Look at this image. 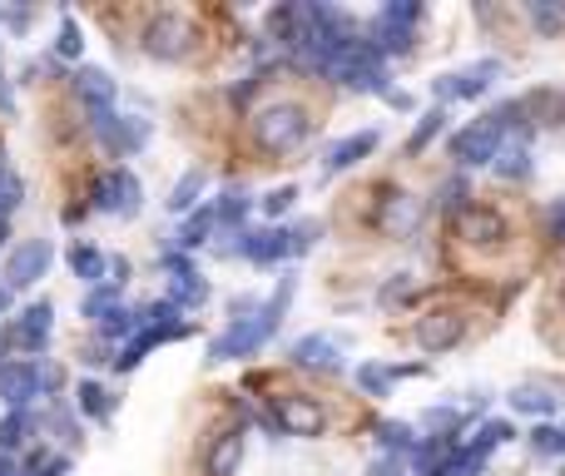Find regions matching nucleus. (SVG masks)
<instances>
[{"label": "nucleus", "mask_w": 565, "mask_h": 476, "mask_svg": "<svg viewBox=\"0 0 565 476\" xmlns=\"http://www.w3.org/2000/svg\"><path fill=\"white\" fill-rule=\"evenodd\" d=\"M254 139H258V149H268V155H292L298 145L312 139V115L302 105H292V99L264 105L254 115Z\"/></svg>", "instance_id": "obj_1"}, {"label": "nucleus", "mask_w": 565, "mask_h": 476, "mask_svg": "<svg viewBox=\"0 0 565 476\" xmlns=\"http://www.w3.org/2000/svg\"><path fill=\"white\" fill-rule=\"evenodd\" d=\"M278 322L274 313H258V318H234L224 332H218L214 342H209V362H238V358H254L264 342H274V332H278Z\"/></svg>", "instance_id": "obj_2"}, {"label": "nucleus", "mask_w": 565, "mask_h": 476, "mask_svg": "<svg viewBox=\"0 0 565 476\" xmlns=\"http://www.w3.org/2000/svg\"><path fill=\"white\" fill-rule=\"evenodd\" d=\"M199 30L189 15H179V10H159L154 20L145 25V55L154 60H184L189 50H194Z\"/></svg>", "instance_id": "obj_3"}, {"label": "nucleus", "mask_w": 565, "mask_h": 476, "mask_svg": "<svg viewBox=\"0 0 565 476\" xmlns=\"http://www.w3.org/2000/svg\"><path fill=\"white\" fill-rule=\"evenodd\" d=\"M89 204L99 214H119V219H135L139 204H145V184H139L129 169H105V174L89 184Z\"/></svg>", "instance_id": "obj_4"}, {"label": "nucleus", "mask_w": 565, "mask_h": 476, "mask_svg": "<svg viewBox=\"0 0 565 476\" xmlns=\"http://www.w3.org/2000/svg\"><path fill=\"white\" fill-rule=\"evenodd\" d=\"M89 129H95L115 155H139V149L149 145L145 119H125V115H115V109H95V115H89Z\"/></svg>", "instance_id": "obj_5"}, {"label": "nucleus", "mask_w": 565, "mask_h": 476, "mask_svg": "<svg viewBox=\"0 0 565 476\" xmlns=\"http://www.w3.org/2000/svg\"><path fill=\"white\" fill-rule=\"evenodd\" d=\"M491 80H501V60H477V65L457 70V75H441L437 85V99L447 105V99H481L491 89Z\"/></svg>", "instance_id": "obj_6"}, {"label": "nucleus", "mask_w": 565, "mask_h": 476, "mask_svg": "<svg viewBox=\"0 0 565 476\" xmlns=\"http://www.w3.org/2000/svg\"><path fill=\"white\" fill-rule=\"evenodd\" d=\"M274 422L288 432V437H322L328 412H322L312 398H274Z\"/></svg>", "instance_id": "obj_7"}, {"label": "nucleus", "mask_w": 565, "mask_h": 476, "mask_svg": "<svg viewBox=\"0 0 565 476\" xmlns=\"http://www.w3.org/2000/svg\"><path fill=\"white\" fill-rule=\"evenodd\" d=\"M50 258H55L50 239L20 243V248L6 258V288H30V283H40V278H45V268H50Z\"/></svg>", "instance_id": "obj_8"}, {"label": "nucleus", "mask_w": 565, "mask_h": 476, "mask_svg": "<svg viewBox=\"0 0 565 476\" xmlns=\"http://www.w3.org/2000/svg\"><path fill=\"white\" fill-rule=\"evenodd\" d=\"M461 332H467V322H461L457 308H437L427 313V318H417V328H412V338H417V348L427 352H447L461 342Z\"/></svg>", "instance_id": "obj_9"}, {"label": "nucleus", "mask_w": 565, "mask_h": 476, "mask_svg": "<svg viewBox=\"0 0 565 476\" xmlns=\"http://www.w3.org/2000/svg\"><path fill=\"white\" fill-rule=\"evenodd\" d=\"M292 368H308V372H342V342L328 338V332H312V338L292 342Z\"/></svg>", "instance_id": "obj_10"}, {"label": "nucleus", "mask_w": 565, "mask_h": 476, "mask_svg": "<svg viewBox=\"0 0 565 476\" xmlns=\"http://www.w3.org/2000/svg\"><path fill=\"white\" fill-rule=\"evenodd\" d=\"M0 398L10 412L30 408L40 398V368L35 362H0Z\"/></svg>", "instance_id": "obj_11"}, {"label": "nucleus", "mask_w": 565, "mask_h": 476, "mask_svg": "<svg viewBox=\"0 0 565 476\" xmlns=\"http://www.w3.org/2000/svg\"><path fill=\"white\" fill-rule=\"evenodd\" d=\"M50 328H55V308L40 298V303H30L15 322H10V342H15V348H25V352H40L50 342Z\"/></svg>", "instance_id": "obj_12"}, {"label": "nucleus", "mask_w": 565, "mask_h": 476, "mask_svg": "<svg viewBox=\"0 0 565 476\" xmlns=\"http://www.w3.org/2000/svg\"><path fill=\"white\" fill-rule=\"evenodd\" d=\"M224 253H238V258H248V263H282L288 258V234H282V229H248V234H238Z\"/></svg>", "instance_id": "obj_13"}, {"label": "nucleus", "mask_w": 565, "mask_h": 476, "mask_svg": "<svg viewBox=\"0 0 565 476\" xmlns=\"http://www.w3.org/2000/svg\"><path fill=\"white\" fill-rule=\"evenodd\" d=\"M497 149H501V139L491 135L487 125H467L461 135H451V159H457V165H467V169L491 165V159H497Z\"/></svg>", "instance_id": "obj_14"}, {"label": "nucleus", "mask_w": 565, "mask_h": 476, "mask_svg": "<svg viewBox=\"0 0 565 476\" xmlns=\"http://www.w3.org/2000/svg\"><path fill=\"white\" fill-rule=\"evenodd\" d=\"M457 229H461V239L477 243V248H487V243H501V239L511 234L507 214H497V209H471V204L457 214Z\"/></svg>", "instance_id": "obj_15"}, {"label": "nucleus", "mask_w": 565, "mask_h": 476, "mask_svg": "<svg viewBox=\"0 0 565 476\" xmlns=\"http://www.w3.org/2000/svg\"><path fill=\"white\" fill-rule=\"evenodd\" d=\"M377 129H358V135H348V139H338V145L328 149V159H322V169L328 174H342V169H352L358 159H367L372 149H377Z\"/></svg>", "instance_id": "obj_16"}, {"label": "nucleus", "mask_w": 565, "mask_h": 476, "mask_svg": "<svg viewBox=\"0 0 565 476\" xmlns=\"http://www.w3.org/2000/svg\"><path fill=\"white\" fill-rule=\"evenodd\" d=\"M238 467H244V427H228V432H218L214 447H209L204 472L209 476H234Z\"/></svg>", "instance_id": "obj_17"}, {"label": "nucleus", "mask_w": 565, "mask_h": 476, "mask_svg": "<svg viewBox=\"0 0 565 476\" xmlns=\"http://www.w3.org/2000/svg\"><path fill=\"white\" fill-rule=\"evenodd\" d=\"M115 89L119 85L105 75V70H79L75 75V95L89 105V115H95V109H115Z\"/></svg>", "instance_id": "obj_18"}, {"label": "nucleus", "mask_w": 565, "mask_h": 476, "mask_svg": "<svg viewBox=\"0 0 565 476\" xmlns=\"http://www.w3.org/2000/svg\"><path fill=\"white\" fill-rule=\"evenodd\" d=\"M451 452H457V437H417V447H412L407 457H412V467H417V476H437Z\"/></svg>", "instance_id": "obj_19"}, {"label": "nucleus", "mask_w": 565, "mask_h": 476, "mask_svg": "<svg viewBox=\"0 0 565 476\" xmlns=\"http://www.w3.org/2000/svg\"><path fill=\"white\" fill-rule=\"evenodd\" d=\"M417 219H422V209H417V199L412 194H387V209L377 214V224L387 229V234H412L417 229Z\"/></svg>", "instance_id": "obj_20"}, {"label": "nucleus", "mask_w": 565, "mask_h": 476, "mask_svg": "<svg viewBox=\"0 0 565 476\" xmlns=\"http://www.w3.org/2000/svg\"><path fill=\"white\" fill-rule=\"evenodd\" d=\"M412 35H417V30H402V25H387V20H372L362 40H367L377 55H407V50H412Z\"/></svg>", "instance_id": "obj_21"}, {"label": "nucleus", "mask_w": 565, "mask_h": 476, "mask_svg": "<svg viewBox=\"0 0 565 476\" xmlns=\"http://www.w3.org/2000/svg\"><path fill=\"white\" fill-rule=\"evenodd\" d=\"M145 328V308H125V303H115V308L99 318V338L105 342H119V338H135V332Z\"/></svg>", "instance_id": "obj_22"}, {"label": "nucleus", "mask_w": 565, "mask_h": 476, "mask_svg": "<svg viewBox=\"0 0 565 476\" xmlns=\"http://www.w3.org/2000/svg\"><path fill=\"white\" fill-rule=\"evenodd\" d=\"M169 303H174L179 313H184V308H199V303H209V283L199 278L194 268L169 273Z\"/></svg>", "instance_id": "obj_23"}, {"label": "nucleus", "mask_w": 565, "mask_h": 476, "mask_svg": "<svg viewBox=\"0 0 565 476\" xmlns=\"http://www.w3.org/2000/svg\"><path fill=\"white\" fill-rule=\"evenodd\" d=\"M70 273H75L79 283H105L109 258L95 248V243H75V248H70Z\"/></svg>", "instance_id": "obj_24"}, {"label": "nucleus", "mask_w": 565, "mask_h": 476, "mask_svg": "<svg viewBox=\"0 0 565 476\" xmlns=\"http://www.w3.org/2000/svg\"><path fill=\"white\" fill-rule=\"evenodd\" d=\"M115 408H119V398L109 388H99V382H79V412H85V417L109 422L115 417Z\"/></svg>", "instance_id": "obj_25"}, {"label": "nucleus", "mask_w": 565, "mask_h": 476, "mask_svg": "<svg viewBox=\"0 0 565 476\" xmlns=\"http://www.w3.org/2000/svg\"><path fill=\"white\" fill-rule=\"evenodd\" d=\"M248 209H254V199H248L244 189H228V194L214 199V224L218 229H238L248 219Z\"/></svg>", "instance_id": "obj_26"}, {"label": "nucleus", "mask_w": 565, "mask_h": 476, "mask_svg": "<svg viewBox=\"0 0 565 476\" xmlns=\"http://www.w3.org/2000/svg\"><path fill=\"white\" fill-rule=\"evenodd\" d=\"M30 432H35V417H30V408L6 412V417H0V457H6V452H15V447H25Z\"/></svg>", "instance_id": "obj_27"}, {"label": "nucleus", "mask_w": 565, "mask_h": 476, "mask_svg": "<svg viewBox=\"0 0 565 476\" xmlns=\"http://www.w3.org/2000/svg\"><path fill=\"white\" fill-rule=\"evenodd\" d=\"M214 229H218V224H214V204H204L199 214L184 219V229H179V248H204Z\"/></svg>", "instance_id": "obj_28"}, {"label": "nucleus", "mask_w": 565, "mask_h": 476, "mask_svg": "<svg viewBox=\"0 0 565 476\" xmlns=\"http://www.w3.org/2000/svg\"><path fill=\"white\" fill-rule=\"evenodd\" d=\"M491 165H497L501 179H526V174H531V149L521 145V139H516V145H501Z\"/></svg>", "instance_id": "obj_29"}, {"label": "nucleus", "mask_w": 565, "mask_h": 476, "mask_svg": "<svg viewBox=\"0 0 565 476\" xmlns=\"http://www.w3.org/2000/svg\"><path fill=\"white\" fill-rule=\"evenodd\" d=\"M377 442L392 452V462H397V457H407V452L417 447V432H412L407 422H377Z\"/></svg>", "instance_id": "obj_30"}, {"label": "nucleus", "mask_w": 565, "mask_h": 476, "mask_svg": "<svg viewBox=\"0 0 565 476\" xmlns=\"http://www.w3.org/2000/svg\"><path fill=\"white\" fill-rule=\"evenodd\" d=\"M204 184H209L204 169H189V174L174 184V194H169V209H174V214H189V209L199 204V194H204Z\"/></svg>", "instance_id": "obj_31"}, {"label": "nucleus", "mask_w": 565, "mask_h": 476, "mask_svg": "<svg viewBox=\"0 0 565 476\" xmlns=\"http://www.w3.org/2000/svg\"><path fill=\"white\" fill-rule=\"evenodd\" d=\"M392 382H397V368H382V362H362L358 368V388L367 392V398H387Z\"/></svg>", "instance_id": "obj_32"}, {"label": "nucleus", "mask_w": 565, "mask_h": 476, "mask_svg": "<svg viewBox=\"0 0 565 476\" xmlns=\"http://www.w3.org/2000/svg\"><path fill=\"white\" fill-rule=\"evenodd\" d=\"M481 467H487V452H477V447L467 442V447H457L447 462H441L437 476H481Z\"/></svg>", "instance_id": "obj_33"}, {"label": "nucleus", "mask_w": 565, "mask_h": 476, "mask_svg": "<svg viewBox=\"0 0 565 476\" xmlns=\"http://www.w3.org/2000/svg\"><path fill=\"white\" fill-rule=\"evenodd\" d=\"M441 125H447V109H441V105H437V109H427V115H422V125L407 135V155H422V149H427L431 139L441 135Z\"/></svg>", "instance_id": "obj_34"}, {"label": "nucleus", "mask_w": 565, "mask_h": 476, "mask_svg": "<svg viewBox=\"0 0 565 476\" xmlns=\"http://www.w3.org/2000/svg\"><path fill=\"white\" fill-rule=\"evenodd\" d=\"M521 105H526L531 115H541V125H561V119H565V99L556 95V89H541V95L521 99Z\"/></svg>", "instance_id": "obj_35"}, {"label": "nucleus", "mask_w": 565, "mask_h": 476, "mask_svg": "<svg viewBox=\"0 0 565 476\" xmlns=\"http://www.w3.org/2000/svg\"><path fill=\"white\" fill-rule=\"evenodd\" d=\"M521 115H526V105H521V99H507V105H497V109L487 115V129L501 139V135H511V129L521 125Z\"/></svg>", "instance_id": "obj_36"}, {"label": "nucleus", "mask_w": 565, "mask_h": 476, "mask_svg": "<svg viewBox=\"0 0 565 476\" xmlns=\"http://www.w3.org/2000/svg\"><path fill=\"white\" fill-rule=\"evenodd\" d=\"M511 408L516 412H541V417H546V412H556V398H551L546 388H516L511 392Z\"/></svg>", "instance_id": "obj_37"}, {"label": "nucleus", "mask_w": 565, "mask_h": 476, "mask_svg": "<svg viewBox=\"0 0 565 476\" xmlns=\"http://www.w3.org/2000/svg\"><path fill=\"white\" fill-rule=\"evenodd\" d=\"M422 15H427V10H422L417 0H392V6H382L377 20H387V25H402V30H417Z\"/></svg>", "instance_id": "obj_38"}, {"label": "nucleus", "mask_w": 565, "mask_h": 476, "mask_svg": "<svg viewBox=\"0 0 565 476\" xmlns=\"http://www.w3.org/2000/svg\"><path fill=\"white\" fill-rule=\"evenodd\" d=\"M115 303H119V288H115V283H95V288H89V298H85V318L99 322L109 308H115Z\"/></svg>", "instance_id": "obj_39"}, {"label": "nucleus", "mask_w": 565, "mask_h": 476, "mask_svg": "<svg viewBox=\"0 0 565 476\" xmlns=\"http://www.w3.org/2000/svg\"><path fill=\"white\" fill-rule=\"evenodd\" d=\"M531 452H541V457H561V452H565V432L551 427V422H541V427L531 432Z\"/></svg>", "instance_id": "obj_40"}, {"label": "nucleus", "mask_w": 565, "mask_h": 476, "mask_svg": "<svg viewBox=\"0 0 565 476\" xmlns=\"http://www.w3.org/2000/svg\"><path fill=\"white\" fill-rule=\"evenodd\" d=\"M282 234H288V258H292V253H308V248H312V243H318V234H322V224H318V219H302V224L282 229Z\"/></svg>", "instance_id": "obj_41"}, {"label": "nucleus", "mask_w": 565, "mask_h": 476, "mask_svg": "<svg viewBox=\"0 0 565 476\" xmlns=\"http://www.w3.org/2000/svg\"><path fill=\"white\" fill-rule=\"evenodd\" d=\"M516 432H511V422H501V417H491V422H481V432H477V442L471 447L477 452H491V447H501V442H511Z\"/></svg>", "instance_id": "obj_42"}, {"label": "nucleus", "mask_w": 565, "mask_h": 476, "mask_svg": "<svg viewBox=\"0 0 565 476\" xmlns=\"http://www.w3.org/2000/svg\"><path fill=\"white\" fill-rule=\"evenodd\" d=\"M20 199H25V184H20V179L0 165V219H6L10 209H20Z\"/></svg>", "instance_id": "obj_43"}, {"label": "nucleus", "mask_w": 565, "mask_h": 476, "mask_svg": "<svg viewBox=\"0 0 565 476\" xmlns=\"http://www.w3.org/2000/svg\"><path fill=\"white\" fill-rule=\"evenodd\" d=\"M70 472V457H50V452H35V457L25 462V472L20 476H65Z\"/></svg>", "instance_id": "obj_44"}, {"label": "nucleus", "mask_w": 565, "mask_h": 476, "mask_svg": "<svg viewBox=\"0 0 565 476\" xmlns=\"http://www.w3.org/2000/svg\"><path fill=\"white\" fill-rule=\"evenodd\" d=\"M79 50H85V35H79V25H75V20H65V25H60V40H55V55L75 60Z\"/></svg>", "instance_id": "obj_45"}, {"label": "nucleus", "mask_w": 565, "mask_h": 476, "mask_svg": "<svg viewBox=\"0 0 565 476\" xmlns=\"http://www.w3.org/2000/svg\"><path fill=\"white\" fill-rule=\"evenodd\" d=\"M427 427H437L441 437H457L461 412H457V408H431V412H427Z\"/></svg>", "instance_id": "obj_46"}, {"label": "nucleus", "mask_w": 565, "mask_h": 476, "mask_svg": "<svg viewBox=\"0 0 565 476\" xmlns=\"http://www.w3.org/2000/svg\"><path fill=\"white\" fill-rule=\"evenodd\" d=\"M441 204H447L451 214H461V209H467V179H447V184H441Z\"/></svg>", "instance_id": "obj_47"}, {"label": "nucleus", "mask_w": 565, "mask_h": 476, "mask_svg": "<svg viewBox=\"0 0 565 476\" xmlns=\"http://www.w3.org/2000/svg\"><path fill=\"white\" fill-rule=\"evenodd\" d=\"M531 20H536L541 30H561V6H551V0H536V6H531Z\"/></svg>", "instance_id": "obj_48"}, {"label": "nucleus", "mask_w": 565, "mask_h": 476, "mask_svg": "<svg viewBox=\"0 0 565 476\" xmlns=\"http://www.w3.org/2000/svg\"><path fill=\"white\" fill-rule=\"evenodd\" d=\"M292 199H298V189H292V184H282V189H274V194H268L264 199V214H288V209H292Z\"/></svg>", "instance_id": "obj_49"}, {"label": "nucleus", "mask_w": 565, "mask_h": 476, "mask_svg": "<svg viewBox=\"0 0 565 476\" xmlns=\"http://www.w3.org/2000/svg\"><path fill=\"white\" fill-rule=\"evenodd\" d=\"M546 234H551V243H565V199L546 204Z\"/></svg>", "instance_id": "obj_50"}, {"label": "nucleus", "mask_w": 565, "mask_h": 476, "mask_svg": "<svg viewBox=\"0 0 565 476\" xmlns=\"http://www.w3.org/2000/svg\"><path fill=\"white\" fill-rule=\"evenodd\" d=\"M407 288H412V278H407V273H397V278H392L387 288H382V303H397V298H407Z\"/></svg>", "instance_id": "obj_51"}, {"label": "nucleus", "mask_w": 565, "mask_h": 476, "mask_svg": "<svg viewBox=\"0 0 565 476\" xmlns=\"http://www.w3.org/2000/svg\"><path fill=\"white\" fill-rule=\"evenodd\" d=\"M372 476H402V462H382V467H372Z\"/></svg>", "instance_id": "obj_52"}, {"label": "nucleus", "mask_w": 565, "mask_h": 476, "mask_svg": "<svg viewBox=\"0 0 565 476\" xmlns=\"http://www.w3.org/2000/svg\"><path fill=\"white\" fill-rule=\"evenodd\" d=\"M387 105H392V109H412V99L402 95V89H387Z\"/></svg>", "instance_id": "obj_53"}, {"label": "nucleus", "mask_w": 565, "mask_h": 476, "mask_svg": "<svg viewBox=\"0 0 565 476\" xmlns=\"http://www.w3.org/2000/svg\"><path fill=\"white\" fill-rule=\"evenodd\" d=\"M10 105H15V99H10V85L0 80V109H10Z\"/></svg>", "instance_id": "obj_54"}, {"label": "nucleus", "mask_w": 565, "mask_h": 476, "mask_svg": "<svg viewBox=\"0 0 565 476\" xmlns=\"http://www.w3.org/2000/svg\"><path fill=\"white\" fill-rule=\"evenodd\" d=\"M0 476H20V472H15V462H10V457H0Z\"/></svg>", "instance_id": "obj_55"}, {"label": "nucleus", "mask_w": 565, "mask_h": 476, "mask_svg": "<svg viewBox=\"0 0 565 476\" xmlns=\"http://www.w3.org/2000/svg\"><path fill=\"white\" fill-rule=\"evenodd\" d=\"M10 308V288H6V283H0V313H6Z\"/></svg>", "instance_id": "obj_56"}, {"label": "nucleus", "mask_w": 565, "mask_h": 476, "mask_svg": "<svg viewBox=\"0 0 565 476\" xmlns=\"http://www.w3.org/2000/svg\"><path fill=\"white\" fill-rule=\"evenodd\" d=\"M6 239H10V224H6V219H0V248H6Z\"/></svg>", "instance_id": "obj_57"}, {"label": "nucleus", "mask_w": 565, "mask_h": 476, "mask_svg": "<svg viewBox=\"0 0 565 476\" xmlns=\"http://www.w3.org/2000/svg\"><path fill=\"white\" fill-rule=\"evenodd\" d=\"M561 303H565V278H561Z\"/></svg>", "instance_id": "obj_58"}, {"label": "nucleus", "mask_w": 565, "mask_h": 476, "mask_svg": "<svg viewBox=\"0 0 565 476\" xmlns=\"http://www.w3.org/2000/svg\"><path fill=\"white\" fill-rule=\"evenodd\" d=\"M561 476H565V472H561Z\"/></svg>", "instance_id": "obj_59"}]
</instances>
